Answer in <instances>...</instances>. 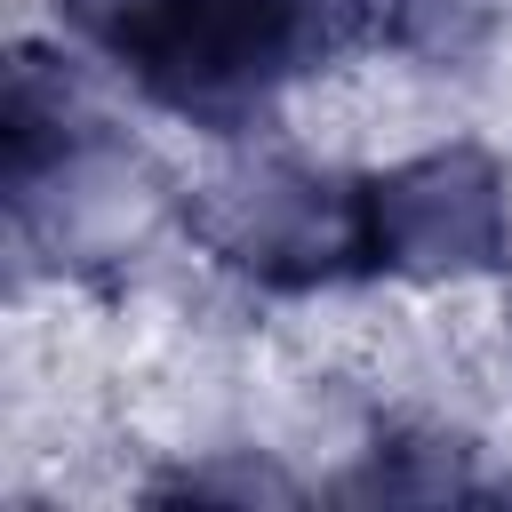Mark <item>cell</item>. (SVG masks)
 I'll list each match as a JSON object with an SVG mask.
<instances>
[{"label": "cell", "mask_w": 512, "mask_h": 512, "mask_svg": "<svg viewBox=\"0 0 512 512\" xmlns=\"http://www.w3.org/2000/svg\"><path fill=\"white\" fill-rule=\"evenodd\" d=\"M56 8L128 80L136 104L208 136L256 128L288 80L336 56L320 16L296 0H56Z\"/></svg>", "instance_id": "6da1fadb"}, {"label": "cell", "mask_w": 512, "mask_h": 512, "mask_svg": "<svg viewBox=\"0 0 512 512\" xmlns=\"http://www.w3.org/2000/svg\"><path fill=\"white\" fill-rule=\"evenodd\" d=\"M184 240L200 264L256 296H320L368 280L360 176H328L288 152H240L184 192Z\"/></svg>", "instance_id": "7a4b0ae2"}, {"label": "cell", "mask_w": 512, "mask_h": 512, "mask_svg": "<svg viewBox=\"0 0 512 512\" xmlns=\"http://www.w3.org/2000/svg\"><path fill=\"white\" fill-rule=\"evenodd\" d=\"M360 256L368 280H400V288H464L512 272V168L472 136L368 168Z\"/></svg>", "instance_id": "3957f363"}, {"label": "cell", "mask_w": 512, "mask_h": 512, "mask_svg": "<svg viewBox=\"0 0 512 512\" xmlns=\"http://www.w3.org/2000/svg\"><path fill=\"white\" fill-rule=\"evenodd\" d=\"M344 496H384V504H440V496H472V448L440 424H416V416H392L368 432L360 448V472L344 480Z\"/></svg>", "instance_id": "277c9868"}, {"label": "cell", "mask_w": 512, "mask_h": 512, "mask_svg": "<svg viewBox=\"0 0 512 512\" xmlns=\"http://www.w3.org/2000/svg\"><path fill=\"white\" fill-rule=\"evenodd\" d=\"M496 32H504V0H376V40L432 72L480 64Z\"/></svg>", "instance_id": "5b68a950"}, {"label": "cell", "mask_w": 512, "mask_h": 512, "mask_svg": "<svg viewBox=\"0 0 512 512\" xmlns=\"http://www.w3.org/2000/svg\"><path fill=\"white\" fill-rule=\"evenodd\" d=\"M152 496H168V504H296V480L272 456L240 448V456H200V464L152 480Z\"/></svg>", "instance_id": "8992f818"}, {"label": "cell", "mask_w": 512, "mask_h": 512, "mask_svg": "<svg viewBox=\"0 0 512 512\" xmlns=\"http://www.w3.org/2000/svg\"><path fill=\"white\" fill-rule=\"evenodd\" d=\"M296 8H312V16H320V32H328L336 48L376 40V0H296Z\"/></svg>", "instance_id": "52a82bcc"}]
</instances>
